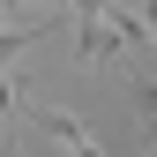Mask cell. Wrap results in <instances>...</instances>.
I'll return each instance as SVG.
<instances>
[{"label":"cell","instance_id":"1","mask_svg":"<svg viewBox=\"0 0 157 157\" xmlns=\"http://www.w3.org/2000/svg\"><path fill=\"white\" fill-rule=\"evenodd\" d=\"M45 135H52L67 157H105V142H97V135L75 120V112H52V105H45Z\"/></svg>","mask_w":157,"mask_h":157},{"label":"cell","instance_id":"2","mask_svg":"<svg viewBox=\"0 0 157 157\" xmlns=\"http://www.w3.org/2000/svg\"><path fill=\"white\" fill-rule=\"evenodd\" d=\"M0 157H23V150H15V142H8V150H0Z\"/></svg>","mask_w":157,"mask_h":157},{"label":"cell","instance_id":"3","mask_svg":"<svg viewBox=\"0 0 157 157\" xmlns=\"http://www.w3.org/2000/svg\"><path fill=\"white\" fill-rule=\"evenodd\" d=\"M52 8H67V0H52Z\"/></svg>","mask_w":157,"mask_h":157}]
</instances>
